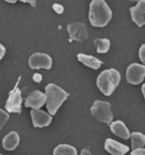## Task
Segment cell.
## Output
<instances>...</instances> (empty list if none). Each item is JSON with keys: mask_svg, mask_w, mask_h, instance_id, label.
I'll return each mask as SVG.
<instances>
[{"mask_svg": "<svg viewBox=\"0 0 145 155\" xmlns=\"http://www.w3.org/2000/svg\"><path fill=\"white\" fill-rule=\"evenodd\" d=\"M131 19L139 28L145 26V0H140L134 7L129 9Z\"/></svg>", "mask_w": 145, "mask_h": 155, "instance_id": "obj_11", "label": "cell"}, {"mask_svg": "<svg viewBox=\"0 0 145 155\" xmlns=\"http://www.w3.org/2000/svg\"><path fill=\"white\" fill-rule=\"evenodd\" d=\"M19 142H20L19 134L15 131H12L3 137L2 147L7 151H14L18 147Z\"/></svg>", "mask_w": 145, "mask_h": 155, "instance_id": "obj_14", "label": "cell"}, {"mask_svg": "<svg viewBox=\"0 0 145 155\" xmlns=\"http://www.w3.org/2000/svg\"><path fill=\"white\" fill-rule=\"evenodd\" d=\"M19 1H21V2H24V3H29V5H31L32 7H35V5H36V1H37V0H19Z\"/></svg>", "mask_w": 145, "mask_h": 155, "instance_id": "obj_25", "label": "cell"}, {"mask_svg": "<svg viewBox=\"0 0 145 155\" xmlns=\"http://www.w3.org/2000/svg\"><path fill=\"white\" fill-rule=\"evenodd\" d=\"M142 94H143V97H144V99H145V84L142 85Z\"/></svg>", "mask_w": 145, "mask_h": 155, "instance_id": "obj_27", "label": "cell"}, {"mask_svg": "<svg viewBox=\"0 0 145 155\" xmlns=\"http://www.w3.org/2000/svg\"><path fill=\"white\" fill-rule=\"evenodd\" d=\"M139 58L142 62V64L145 65V44H143L139 49Z\"/></svg>", "mask_w": 145, "mask_h": 155, "instance_id": "obj_20", "label": "cell"}, {"mask_svg": "<svg viewBox=\"0 0 145 155\" xmlns=\"http://www.w3.org/2000/svg\"><path fill=\"white\" fill-rule=\"evenodd\" d=\"M76 58H77V60H79V62H81L82 64L89 67V68L93 69V70H98L103 65L102 61L94 58V56L88 55V54H85V53H79L76 55Z\"/></svg>", "mask_w": 145, "mask_h": 155, "instance_id": "obj_15", "label": "cell"}, {"mask_svg": "<svg viewBox=\"0 0 145 155\" xmlns=\"http://www.w3.org/2000/svg\"><path fill=\"white\" fill-rule=\"evenodd\" d=\"M5 1H7V2H9V3H15V2H17L18 0H5Z\"/></svg>", "mask_w": 145, "mask_h": 155, "instance_id": "obj_28", "label": "cell"}, {"mask_svg": "<svg viewBox=\"0 0 145 155\" xmlns=\"http://www.w3.org/2000/svg\"><path fill=\"white\" fill-rule=\"evenodd\" d=\"M94 46L98 53H107L110 48V41L108 38H96L94 41Z\"/></svg>", "mask_w": 145, "mask_h": 155, "instance_id": "obj_18", "label": "cell"}, {"mask_svg": "<svg viewBox=\"0 0 145 155\" xmlns=\"http://www.w3.org/2000/svg\"><path fill=\"white\" fill-rule=\"evenodd\" d=\"M130 2H139V1H140V0H129Z\"/></svg>", "mask_w": 145, "mask_h": 155, "instance_id": "obj_29", "label": "cell"}, {"mask_svg": "<svg viewBox=\"0 0 145 155\" xmlns=\"http://www.w3.org/2000/svg\"><path fill=\"white\" fill-rule=\"evenodd\" d=\"M110 127V131L114 134L115 136L122 138L124 140H128L130 138V132L128 130V127H126V124L121 120L112 121V122L109 124Z\"/></svg>", "mask_w": 145, "mask_h": 155, "instance_id": "obj_13", "label": "cell"}, {"mask_svg": "<svg viewBox=\"0 0 145 155\" xmlns=\"http://www.w3.org/2000/svg\"><path fill=\"white\" fill-rule=\"evenodd\" d=\"M112 17V11L105 0H92L89 5L90 24L95 28H103L109 24Z\"/></svg>", "mask_w": 145, "mask_h": 155, "instance_id": "obj_1", "label": "cell"}, {"mask_svg": "<svg viewBox=\"0 0 145 155\" xmlns=\"http://www.w3.org/2000/svg\"><path fill=\"white\" fill-rule=\"evenodd\" d=\"M130 141L132 150L143 148L145 146V135L140 132H134L130 134Z\"/></svg>", "mask_w": 145, "mask_h": 155, "instance_id": "obj_17", "label": "cell"}, {"mask_svg": "<svg viewBox=\"0 0 145 155\" xmlns=\"http://www.w3.org/2000/svg\"><path fill=\"white\" fill-rule=\"evenodd\" d=\"M19 81H20V78L19 80H18L17 84L15 85V87L10 91L9 98H8L7 102H5V110L8 113H16V114H20L21 113L22 96H21V91L18 88Z\"/></svg>", "mask_w": 145, "mask_h": 155, "instance_id": "obj_5", "label": "cell"}, {"mask_svg": "<svg viewBox=\"0 0 145 155\" xmlns=\"http://www.w3.org/2000/svg\"><path fill=\"white\" fill-rule=\"evenodd\" d=\"M5 52H7V49H5V47L2 45V44H0V61L2 60L3 56L5 55Z\"/></svg>", "mask_w": 145, "mask_h": 155, "instance_id": "obj_24", "label": "cell"}, {"mask_svg": "<svg viewBox=\"0 0 145 155\" xmlns=\"http://www.w3.org/2000/svg\"><path fill=\"white\" fill-rule=\"evenodd\" d=\"M81 155H93L91 152H90V150L89 149H87V148H84L83 150L81 151Z\"/></svg>", "mask_w": 145, "mask_h": 155, "instance_id": "obj_26", "label": "cell"}, {"mask_svg": "<svg viewBox=\"0 0 145 155\" xmlns=\"http://www.w3.org/2000/svg\"><path fill=\"white\" fill-rule=\"evenodd\" d=\"M53 155H77V150L73 146L62 143L54 148Z\"/></svg>", "mask_w": 145, "mask_h": 155, "instance_id": "obj_16", "label": "cell"}, {"mask_svg": "<svg viewBox=\"0 0 145 155\" xmlns=\"http://www.w3.org/2000/svg\"><path fill=\"white\" fill-rule=\"evenodd\" d=\"M32 123L35 127H46L52 122V115L41 110H31Z\"/></svg>", "mask_w": 145, "mask_h": 155, "instance_id": "obj_10", "label": "cell"}, {"mask_svg": "<svg viewBox=\"0 0 145 155\" xmlns=\"http://www.w3.org/2000/svg\"><path fill=\"white\" fill-rule=\"evenodd\" d=\"M130 155H145V149L140 148V149H136V150H132Z\"/></svg>", "mask_w": 145, "mask_h": 155, "instance_id": "obj_22", "label": "cell"}, {"mask_svg": "<svg viewBox=\"0 0 145 155\" xmlns=\"http://www.w3.org/2000/svg\"><path fill=\"white\" fill-rule=\"evenodd\" d=\"M46 97H47V110L48 113L52 116L57 113L60 107L63 105L65 101L68 99L69 94L67 93L65 89L60 87L58 85L54 84V83H50L46 86Z\"/></svg>", "mask_w": 145, "mask_h": 155, "instance_id": "obj_2", "label": "cell"}, {"mask_svg": "<svg viewBox=\"0 0 145 155\" xmlns=\"http://www.w3.org/2000/svg\"><path fill=\"white\" fill-rule=\"evenodd\" d=\"M47 103V97L45 93L40 91H33L28 94L26 100H24V106L30 107L32 110H40L45 104Z\"/></svg>", "mask_w": 145, "mask_h": 155, "instance_id": "obj_9", "label": "cell"}, {"mask_svg": "<svg viewBox=\"0 0 145 155\" xmlns=\"http://www.w3.org/2000/svg\"><path fill=\"white\" fill-rule=\"evenodd\" d=\"M52 9H53V11L55 12L56 14L64 13V7H63L62 5H60V3H54V5H52Z\"/></svg>", "mask_w": 145, "mask_h": 155, "instance_id": "obj_21", "label": "cell"}, {"mask_svg": "<svg viewBox=\"0 0 145 155\" xmlns=\"http://www.w3.org/2000/svg\"><path fill=\"white\" fill-rule=\"evenodd\" d=\"M90 112H91V115L96 120L101 121L103 123L110 124L113 120V114L109 102L96 100L92 104L91 108H90Z\"/></svg>", "mask_w": 145, "mask_h": 155, "instance_id": "obj_4", "label": "cell"}, {"mask_svg": "<svg viewBox=\"0 0 145 155\" xmlns=\"http://www.w3.org/2000/svg\"><path fill=\"white\" fill-rule=\"evenodd\" d=\"M0 155H2V154H0Z\"/></svg>", "mask_w": 145, "mask_h": 155, "instance_id": "obj_30", "label": "cell"}, {"mask_svg": "<svg viewBox=\"0 0 145 155\" xmlns=\"http://www.w3.org/2000/svg\"><path fill=\"white\" fill-rule=\"evenodd\" d=\"M67 31H68L70 41H85L88 38L87 27H86V25L84 22H71V24H69L67 26Z\"/></svg>", "mask_w": 145, "mask_h": 155, "instance_id": "obj_7", "label": "cell"}, {"mask_svg": "<svg viewBox=\"0 0 145 155\" xmlns=\"http://www.w3.org/2000/svg\"><path fill=\"white\" fill-rule=\"evenodd\" d=\"M145 79V65L132 63L126 69V81L131 85H139Z\"/></svg>", "mask_w": 145, "mask_h": 155, "instance_id": "obj_6", "label": "cell"}, {"mask_svg": "<svg viewBox=\"0 0 145 155\" xmlns=\"http://www.w3.org/2000/svg\"><path fill=\"white\" fill-rule=\"evenodd\" d=\"M105 150L111 155H125L129 151V148L117 140L107 138L105 141Z\"/></svg>", "mask_w": 145, "mask_h": 155, "instance_id": "obj_12", "label": "cell"}, {"mask_svg": "<svg viewBox=\"0 0 145 155\" xmlns=\"http://www.w3.org/2000/svg\"><path fill=\"white\" fill-rule=\"evenodd\" d=\"M33 81L36 83H40L43 81V75L40 73H35V74H33Z\"/></svg>", "mask_w": 145, "mask_h": 155, "instance_id": "obj_23", "label": "cell"}, {"mask_svg": "<svg viewBox=\"0 0 145 155\" xmlns=\"http://www.w3.org/2000/svg\"><path fill=\"white\" fill-rule=\"evenodd\" d=\"M29 66L31 69H51L52 67V58L49 54L41 53V52H36L33 53L29 58Z\"/></svg>", "mask_w": 145, "mask_h": 155, "instance_id": "obj_8", "label": "cell"}, {"mask_svg": "<svg viewBox=\"0 0 145 155\" xmlns=\"http://www.w3.org/2000/svg\"><path fill=\"white\" fill-rule=\"evenodd\" d=\"M121 82V74L114 68L103 70L96 79V86L104 96H111Z\"/></svg>", "mask_w": 145, "mask_h": 155, "instance_id": "obj_3", "label": "cell"}, {"mask_svg": "<svg viewBox=\"0 0 145 155\" xmlns=\"http://www.w3.org/2000/svg\"><path fill=\"white\" fill-rule=\"evenodd\" d=\"M9 118H10L9 113H8L7 110H1V108H0V131L3 129V127L5 125V123H7L8 120H9Z\"/></svg>", "mask_w": 145, "mask_h": 155, "instance_id": "obj_19", "label": "cell"}]
</instances>
